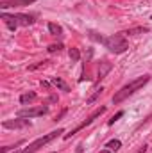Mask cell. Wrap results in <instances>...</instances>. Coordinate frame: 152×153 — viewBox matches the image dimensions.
<instances>
[{
  "mask_svg": "<svg viewBox=\"0 0 152 153\" xmlns=\"http://www.w3.org/2000/svg\"><path fill=\"white\" fill-rule=\"evenodd\" d=\"M149 80H150V75H143V76H138L136 80H132L131 84L123 85V87H122V89H120V91L113 96V103H114V105H116V103H122L125 98H129V96H131V94H134L138 89H141Z\"/></svg>",
  "mask_w": 152,
  "mask_h": 153,
  "instance_id": "6da1fadb",
  "label": "cell"
},
{
  "mask_svg": "<svg viewBox=\"0 0 152 153\" xmlns=\"http://www.w3.org/2000/svg\"><path fill=\"white\" fill-rule=\"evenodd\" d=\"M102 45H104L109 52H113V53H123V52L129 48V43H127L125 36H123V32H120V34H113V36L106 38Z\"/></svg>",
  "mask_w": 152,
  "mask_h": 153,
  "instance_id": "7a4b0ae2",
  "label": "cell"
},
{
  "mask_svg": "<svg viewBox=\"0 0 152 153\" xmlns=\"http://www.w3.org/2000/svg\"><path fill=\"white\" fill-rule=\"evenodd\" d=\"M61 134H65V130H63V128H57V130H54V132H50V134H45L43 137H38L34 143H31L25 150H22V153H36L39 148H43V146H45V144H48L50 141L57 139Z\"/></svg>",
  "mask_w": 152,
  "mask_h": 153,
  "instance_id": "3957f363",
  "label": "cell"
},
{
  "mask_svg": "<svg viewBox=\"0 0 152 153\" xmlns=\"http://www.w3.org/2000/svg\"><path fill=\"white\" fill-rule=\"evenodd\" d=\"M104 112H106V107H99V109H97V111H95L93 114L90 116L88 119H84L82 123H79V125H77L75 128H72V130H70V134H65V139H70V137H74V135H75L79 130H82V128H86L88 125H91V123L95 121V117H99V116L104 114Z\"/></svg>",
  "mask_w": 152,
  "mask_h": 153,
  "instance_id": "277c9868",
  "label": "cell"
},
{
  "mask_svg": "<svg viewBox=\"0 0 152 153\" xmlns=\"http://www.w3.org/2000/svg\"><path fill=\"white\" fill-rule=\"evenodd\" d=\"M48 112L47 105H38V107H31V109H22L18 112V117H38Z\"/></svg>",
  "mask_w": 152,
  "mask_h": 153,
  "instance_id": "5b68a950",
  "label": "cell"
},
{
  "mask_svg": "<svg viewBox=\"0 0 152 153\" xmlns=\"http://www.w3.org/2000/svg\"><path fill=\"white\" fill-rule=\"evenodd\" d=\"M29 125H31V121L27 117H16V119L4 121V128H11V130H20V128L29 126Z\"/></svg>",
  "mask_w": 152,
  "mask_h": 153,
  "instance_id": "8992f818",
  "label": "cell"
},
{
  "mask_svg": "<svg viewBox=\"0 0 152 153\" xmlns=\"http://www.w3.org/2000/svg\"><path fill=\"white\" fill-rule=\"evenodd\" d=\"M0 18L4 20V23L7 25V29H9V30H16V27H18V18H16V14L2 13V14H0Z\"/></svg>",
  "mask_w": 152,
  "mask_h": 153,
  "instance_id": "52a82bcc",
  "label": "cell"
},
{
  "mask_svg": "<svg viewBox=\"0 0 152 153\" xmlns=\"http://www.w3.org/2000/svg\"><path fill=\"white\" fill-rule=\"evenodd\" d=\"M36 0H4L0 2V7L2 9H7V7H23V5H29Z\"/></svg>",
  "mask_w": 152,
  "mask_h": 153,
  "instance_id": "ba28073f",
  "label": "cell"
},
{
  "mask_svg": "<svg viewBox=\"0 0 152 153\" xmlns=\"http://www.w3.org/2000/svg\"><path fill=\"white\" fill-rule=\"evenodd\" d=\"M16 18H18V25H22V27H29L34 23L32 14H16Z\"/></svg>",
  "mask_w": 152,
  "mask_h": 153,
  "instance_id": "9c48e42d",
  "label": "cell"
},
{
  "mask_svg": "<svg viewBox=\"0 0 152 153\" xmlns=\"http://www.w3.org/2000/svg\"><path fill=\"white\" fill-rule=\"evenodd\" d=\"M50 82H52V85H56L57 89H61V91H65V93H68V91H70V85H68L63 78H59V76H52V80H50Z\"/></svg>",
  "mask_w": 152,
  "mask_h": 153,
  "instance_id": "30bf717a",
  "label": "cell"
},
{
  "mask_svg": "<svg viewBox=\"0 0 152 153\" xmlns=\"http://www.w3.org/2000/svg\"><path fill=\"white\" fill-rule=\"evenodd\" d=\"M111 68H113V64H111V62L102 61V62H100V68H99V80H102L104 76L108 75V73L111 71Z\"/></svg>",
  "mask_w": 152,
  "mask_h": 153,
  "instance_id": "8fae6325",
  "label": "cell"
},
{
  "mask_svg": "<svg viewBox=\"0 0 152 153\" xmlns=\"http://www.w3.org/2000/svg\"><path fill=\"white\" fill-rule=\"evenodd\" d=\"M149 30H150L149 27H134V29L125 30L123 36H138V34H145V32H149Z\"/></svg>",
  "mask_w": 152,
  "mask_h": 153,
  "instance_id": "7c38bea8",
  "label": "cell"
},
{
  "mask_svg": "<svg viewBox=\"0 0 152 153\" xmlns=\"http://www.w3.org/2000/svg\"><path fill=\"white\" fill-rule=\"evenodd\" d=\"M48 32H50L52 36H61V34H63V27L57 25V23H54V22H50V23H48Z\"/></svg>",
  "mask_w": 152,
  "mask_h": 153,
  "instance_id": "4fadbf2b",
  "label": "cell"
},
{
  "mask_svg": "<svg viewBox=\"0 0 152 153\" xmlns=\"http://www.w3.org/2000/svg\"><path fill=\"white\" fill-rule=\"evenodd\" d=\"M32 100H36V93H34V91L23 93V94L20 96V103H22V105H25V103H29V102H32Z\"/></svg>",
  "mask_w": 152,
  "mask_h": 153,
  "instance_id": "5bb4252c",
  "label": "cell"
},
{
  "mask_svg": "<svg viewBox=\"0 0 152 153\" xmlns=\"http://www.w3.org/2000/svg\"><path fill=\"white\" fill-rule=\"evenodd\" d=\"M68 55H70V61H72V62H79V59H81L79 48H70V50H68Z\"/></svg>",
  "mask_w": 152,
  "mask_h": 153,
  "instance_id": "9a60e30c",
  "label": "cell"
},
{
  "mask_svg": "<svg viewBox=\"0 0 152 153\" xmlns=\"http://www.w3.org/2000/svg\"><path fill=\"white\" fill-rule=\"evenodd\" d=\"M120 146H122V143H120L118 139H113V141H109V143L106 144V148H108L109 152H116V150H120Z\"/></svg>",
  "mask_w": 152,
  "mask_h": 153,
  "instance_id": "2e32d148",
  "label": "cell"
},
{
  "mask_svg": "<svg viewBox=\"0 0 152 153\" xmlns=\"http://www.w3.org/2000/svg\"><path fill=\"white\" fill-rule=\"evenodd\" d=\"M102 91H104V87H100V89H97V91H95V93H93V94H91V96H90L88 100H86V103H88V105H90V103H95V102L99 100V96L102 94Z\"/></svg>",
  "mask_w": 152,
  "mask_h": 153,
  "instance_id": "e0dca14e",
  "label": "cell"
},
{
  "mask_svg": "<svg viewBox=\"0 0 152 153\" xmlns=\"http://www.w3.org/2000/svg\"><path fill=\"white\" fill-rule=\"evenodd\" d=\"M90 38L91 39H95V41H99V43H104V36H99V34H97V32H93V30H91V32H90Z\"/></svg>",
  "mask_w": 152,
  "mask_h": 153,
  "instance_id": "ac0fdd59",
  "label": "cell"
},
{
  "mask_svg": "<svg viewBox=\"0 0 152 153\" xmlns=\"http://www.w3.org/2000/svg\"><path fill=\"white\" fill-rule=\"evenodd\" d=\"M122 116H123V111H120V112H116V114H114L113 117H111V119L108 121V125H114V121H118V119H120Z\"/></svg>",
  "mask_w": 152,
  "mask_h": 153,
  "instance_id": "d6986e66",
  "label": "cell"
},
{
  "mask_svg": "<svg viewBox=\"0 0 152 153\" xmlns=\"http://www.w3.org/2000/svg\"><path fill=\"white\" fill-rule=\"evenodd\" d=\"M47 50H48L50 53H54V52H59V50H63V45H50Z\"/></svg>",
  "mask_w": 152,
  "mask_h": 153,
  "instance_id": "ffe728a7",
  "label": "cell"
},
{
  "mask_svg": "<svg viewBox=\"0 0 152 153\" xmlns=\"http://www.w3.org/2000/svg\"><path fill=\"white\" fill-rule=\"evenodd\" d=\"M45 62H47V61H41V62H36V64H32V66H29V70L32 71V70H36V68H39V66H43Z\"/></svg>",
  "mask_w": 152,
  "mask_h": 153,
  "instance_id": "44dd1931",
  "label": "cell"
},
{
  "mask_svg": "<svg viewBox=\"0 0 152 153\" xmlns=\"http://www.w3.org/2000/svg\"><path fill=\"white\" fill-rule=\"evenodd\" d=\"M41 87H45V89H48V87H50V84H48V82H45V80H41Z\"/></svg>",
  "mask_w": 152,
  "mask_h": 153,
  "instance_id": "7402d4cb",
  "label": "cell"
},
{
  "mask_svg": "<svg viewBox=\"0 0 152 153\" xmlns=\"http://www.w3.org/2000/svg\"><path fill=\"white\" fill-rule=\"evenodd\" d=\"M100 153H111V152H109V150H102Z\"/></svg>",
  "mask_w": 152,
  "mask_h": 153,
  "instance_id": "603a6c76",
  "label": "cell"
}]
</instances>
